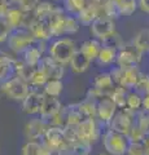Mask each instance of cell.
<instances>
[{"label":"cell","instance_id":"f6af8a7d","mask_svg":"<svg viewBox=\"0 0 149 155\" xmlns=\"http://www.w3.org/2000/svg\"><path fill=\"white\" fill-rule=\"evenodd\" d=\"M11 32H12V30H11V27L8 26V23L5 22V19L0 18V44L8 40Z\"/></svg>","mask_w":149,"mask_h":155},{"label":"cell","instance_id":"60d3db41","mask_svg":"<svg viewBox=\"0 0 149 155\" xmlns=\"http://www.w3.org/2000/svg\"><path fill=\"white\" fill-rule=\"evenodd\" d=\"M103 44H104V45H108V47H112V48H114V49L119 51L124 44H126V43L123 41L122 36L119 35L117 31H115L113 35H110L108 39H105V40L103 41Z\"/></svg>","mask_w":149,"mask_h":155},{"label":"cell","instance_id":"44dd1931","mask_svg":"<svg viewBox=\"0 0 149 155\" xmlns=\"http://www.w3.org/2000/svg\"><path fill=\"white\" fill-rule=\"evenodd\" d=\"M92 87L107 92V93L110 96L112 94V92L114 91V88H115V84H114V81L112 79L110 72L109 71L108 72L104 71V72H99V74L95 76V79L92 81Z\"/></svg>","mask_w":149,"mask_h":155},{"label":"cell","instance_id":"f35d334b","mask_svg":"<svg viewBox=\"0 0 149 155\" xmlns=\"http://www.w3.org/2000/svg\"><path fill=\"white\" fill-rule=\"evenodd\" d=\"M135 89L137 93H140L141 96L149 93V74H145V72H140L137 79V83L135 85Z\"/></svg>","mask_w":149,"mask_h":155},{"label":"cell","instance_id":"f907efd6","mask_svg":"<svg viewBox=\"0 0 149 155\" xmlns=\"http://www.w3.org/2000/svg\"><path fill=\"white\" fill-rule=\"evenodd\" d=\"M51 155H61V154H60V153H59V151H56V153H52V154H51Z\"/></svg>","mask_w":149,"mask_h":155},{"label":"cell","instance_id":"c3c4849f","mask_svg":"<svg viewBox=\"0 0 149 155\" xmlns=\"http://www.w3.org/2000/svg\"><path fill=\"white\" fill-rule=\"evenodd\" d=\"M145 113H149V93L143 96V109Z\"/></svg>","mask_w":149,"mask_h":155},{"label":"cell","instance_id":"7402d4cb","mask_svg":"<svg viewBox=\"0 0 149 155\" xmlns=\"http://www.w3.org/2000/svg\"><path fill=\"white\" fill-rule=\"evenodd\" d=\"M91 64H92V62H91L78 48V51L75 52V54L73 56V58H71L69 66L74 74H83V72H86L90 69Z\"/></svg>","mask_w":149,"mask_h":155},{"label":"cell","instance_id":"cb8c5ba5","mask_svg":"<svg viewBox=\"0 0 149 155\" xmlns=\"http://www.w3.org/2000/svg\"><path fill=\"white\" fill-rule=\"evenodd\" d=\"M140 70L139 67H132V69H123L122 71V76H121V81L118 85L123 87L128 91H132L135 88V85L137 83L139 75H140Z\"/></svg>","mask_w":149,"mask_h":155},{"label":"cell","instance_id":"b9f144b4","mask_svg":"<svg viewBox=\"0 0 149 155\" xmlns=\"http://www.w3.org/2000/svg\"><path fill=\"white\" fill-rule=\"evenodd\" d=\"M144 132L140 129V127L135 123L131 127V129L128 130V133H127V138H128V141L130 142H143V140H144Z\"/></svg>","mask_w":149,"mask_h":155},{"label":"cell","instance_id":"ee69618b","mask_svg":"<svg viewBox=\"0 0 149 155\" xmlns=\"http://www.w3.org/2000/svg\"><path fill=\"white\" fill-rule=\"evenodd\" d=\"M126 154L127 155H147L143 142H130Z\"/></svg>","mask_w":149,"mask_h":155},{"label":"cell","instance_id":"7c38bea8","mask_svg":"<svg viewBox=\"0 0 149 155\" xmlns=\"http://www.w3.org/2000/svg\"><path fill=\"white\" fill-rule=\"evenodd\" d=\"M46 52H48L47 41L35 40L34 44L31 47H29L21 56H22V60L25 61L27 65H30L32 67H38V65H39L42 61V58L46 56Z\"/></svg>","mask_w":149,"mask_h":155},{"label":"cell","instance_id":"4dcf8cb0","mask_svg":"<svg viewBox=\"0 0 149 155\" xmlns=\"http://www.w3.org/2000/svg\"><path fill=\"white\" fill-rule=\"evenodd\" d=\"M128 92H130L128 89L123 88V87H121V85H115V88L112 92L110 97H112V100L114 101V104L117 105L118 109H124V107H126Z\"/></svg>","mask_w":149,"mask_h":155},{"label":"cell","instance_id":"7bdbcfd3","mask_svg":"<svg viewBox=\"0 0 149 155\" xmlns=\"http://www.w3.org/2000/svg\"><path fill=\"white\" fill-rule=\"evenodd\" d=\"M9 2H11V4L21 7L22 9H25L27 12H32L42 0H9Z\"/></svg>","mask_w":149,"mask_h":155},{"label":"cell","instance_id":"e0dca14e","mask_svg":"<svg viewBox=\"0 0 149 155\" xmlns=\"http://www.w3.org/2000/svg\"><path fill=\"white\" fill-rule=\"evenodd\" d=\"M99 17H101V3H95V2H91V0H88L86 7L76 14V18L79 19L80 25L88 26V27Z\"/></svg>","mask_w":149,"mask_h":155},{"label":"cell","instance_id":"4fadbf2b","mask_svg":"<svg viewBox=\"0 0 149 155\" xmlns=\"http://www.w3.org/2000/svg\"><path fill=\"white\" fill-rule=\"evenodd\" d=\"M118 110L119 109L114 104L112 97H104V98L97 101V120L108 127V124L112 122V119L114 118Z\"/></svg>","mask_w":149,"mask_h":155},{"label":"cell","instance_id":"8992f818","mask_svg":"<svg viewBox=\"0 0 149 155\" xmlns=\"http://www.w3.org/2000/svg\"><path fill=\"white\" fill-rule=\"evenodd\" d=\"M136 114V111H132L130 109H119L112 119V122L108 124V128L127 136L128 130L135 124Z\"/></svg>","mask_w":149,"mask_h":155},{"label":"cell","instance_id":"f546056e","mask_svg":"<svg viewBox=\"0 0 149 155\" xmlns=\"http://www.w3.org/2000/svg\"><path fill=\"white\" fill-rule=\"evenodd\" d=\"M132 44L135 45L143 54L149 52V28H144V30L139 31L135 38L132 39Z\"/></svg>","mask_w":149,"mask_h":155},{"label":"cell","instance_id":"7a4b0ae2","mask_svg":"<svg viewBox=\"0 0 149 155\" xmlns=\"http://www.w3.org/2000/svg\"><path fill=\"white\" fill-rule=\"evenodd\" d=\"M103 146L105 151L113 155H124L127 153L130 141L126 134L118 133L113 129L107 128L101 136Z\"/></svg>","mask_w":149,"mask_h":155},{"label":"cell","instance_id":"816d5d0a","mask_svg":"<svg viewBox=\"0 0 149 155\" xmlns=\"http://www.w3.org/2000/svg\"><path fill=\"white\" fill-rule=\"evenodd\" d=\"M99 155H113V154H109V153H104V154H99Z\"/></svg>","mask_w":149,"mask_h":155},{"label":"cell","instance_id":"d4e9b609","mask_svg":"<svg viewBox=\"0 0 149 155\" xmlns=\"http://www.w3.org/2000/svg\"><path fill=\"white\" fill-rule=\"evenodd\" d=\"M52 151L42 141H27L21 149V155H51Z\"/></svg>","mask_w":149,"mask_h":155},{"label":"cell","instance_id":"ab89813d","mask_svg":"<svg viewBox=\"0 0 149 155\" xmlns=\"http://www.w3.org/2000/svg\"><path fill=\"white\" fill-rule=\"evenodd\" d=\"M135 123L140 127V129L144 132V134H149V113H145L144 110L137 111Z\"/></svg>","mask_w":149,"mask_h":155},{"label":"cell","instance_id":"5bb4252c","mask_svg":"<svg viewBox=\"0 0 149 155\" xmlns=\"http://www.w3.org/2000/svg\"><path fill=\"white\" fill-rule=\"evenodd\" d=\"M38 69H40L48 76V79H61L65 75V66L60 62L53 60L51 56L46 54L42 58L40 64L38 65Z\"/></svg>","mask_w":149,"mask_h":155},{"label":"cell","instance_id":"8fae6325","mask_svg":"<svg viewBox=\"0 0 149 155\" xmlns=\"http://www.w3.org/2000/svg\"><path fill=\"white\" fill-rule=\"evenodd\" d=\"M46 94L40 89H32L29 92V94L25 97V100L21 102L22 111L27 115H39L43 101Z\"/></svg>","mask_w":149,"mask_h":155},{"label":"cell","instance_id":"603a6c76","mask_svg":"<svg viewBox=\"0 0 149 155\" xmlns=\"http://www.w3.org/2000/svg\"><path fill=\"white\" fill-rule=\"evenodd\" d=\"M117 54H118L117 49L103 44L99 56H97V58H96V64H97L99 66H101V67L113 66V64H115V61H117Z\"/></svg>","mask_w":149,"mask_h":155},{"label":"cell","instance_id":"d6a6232c","mask_svg":"<svg viewBox=\"0 0 149 155\" xmlns=\"http://www.w3.org/2000/svg\"><path fill=\"white\" fill-rule=\"evenodd\" d=\"M64 3V8L65 12L71 16H76L82 9L86 7V4L88 3V0H62Z\"/></svg>","mask_w":149,"mask_h":155},{"label":"cell","instance_id":"277c9868","mask_svg":"<svg viewBox=\"0 0 149 155\" xmlns=\"http://www.w3.org/2000/svg\"><path fill=\"white\" fill-rule=\"evenodd\" d=\"M36 39L32 38V35L26 28H18V30H13L11 35L8 38V47L14 54H22L29 47L34 44Z\"/></svg>","mask_w":149,"mask_h":155},{"label":"cell","instance_id":"d590c367","mask_svg":"<svg viewBox=\"0 0 149 155\" xmlns=\"http://www.w3.org/2000/svg\"><path fill=\"white\" fill-rule=\"evenodd\" d=\"M101 16L113 18V19L119 17L117 2H113V0H103V3H101Z\"/></svg>","mask_w":149,"mask_h":155},{"label":"cell","instance_id":"bcb514c9","mask_svg":"<svg viewBox=\"0 0 149 155\" xmlns=\"http://www.w3.org/2000/svg\"><path fill=\"white\" fill-rule=\"evenodd\" d=\"M108 96L109 94L107 93V92H104L101 89H97V88H95V87H91V88H88L87 93H86V97H88V98H92L95 101H99V100L104 98V97H108Z\"/></svg>","mask_w":149,"mask_h":155},{"label":"cell","instance_id":"83f0119b","mask_svg":"<svg viewBox=\"0 0 149 155\" xmlns=\"http://www.w3.org/2000/svg\"><path fill=\"white\" fill-rule=\"evenodd\" d=\"M43 93L46 96L49 97H59L62 94V91H64V83H62L61 79H49L46 83V85L43 87Z\"/></svg>","mask_w":149,"mask_h":155},{"label":"cell","instance_id":"ac0fdd59","mask_svg":"<svg viewBox=\"0 0 149 155\" xmlns=\"http://www.w3.org/2000/svg\"><path fill=\"white\" fill-rule=\"evenodd\" d=\"M62 106L64 105L61 104V101L57 97L46 96L44 101H43V105H42V109H40V113H39V118H42L43 120H46L48 123H51V120L59 114V111L62 109Z\"/></svg>","mask_w":149,"mask_h":155},{"label":"cell","instance_id":"484cf974","mask_svg":"<svg viewBox=\"0 0 149 155\" xmlns=\"http://www.w3.org/2000/svg\"><path fill=\"white\" fill-rule=\"evenodd\" d=\"M65 110H66V125H78L82 120L86 119L83 113H82L79 102L66 105Z\"/></svg>","mask_w":149,"mask_h":155},{"label":"cell","instance_id":"4316f807","mask_svg":"<svg viewBox=\"0 0 149 155\" xmlns=\"http://www.w3.org/2000/svg\"><path fill=\"white\" fill-rule=\"evenodd\" d=\"M56 8H57L56 4L49 2V0H42V2L38 4V7L32 12H34V16L36 18L47 21V19L51 17V14L55 12Z\"/></svg>","mask_w":149,"mask_h":155},{"label":"cell","instance_id":"ba28073f","mask_svg":"<svg viewBox=\"0 0 149 155\" xmlns=\"http://www.w3.org/2000/svg\"><path fill=\"white\" fill-rule=\"evenodd\" d=\"M117 31L115 30V22L113 18L109 17H99L96 21L92 22V25L90 26V32L92 38L97 39L100 41H104L105 39H108L110 35Z\"/></svg>","mask_w":149,"mask_h":155},{"label":"cell","instance_id":"9a60e30c","mask_svg":"<svg viewBox=\"0 0 149 155\" xmlns=\"http://www.w3.org/2000/svg\"><path fill=\"white\" fill-rule=\"evenodd\" d=\"M66 16L68 13L65 12L64 8L57 5L55 12L51 14V17L47 19L48 25H49L52 36L53 38H61L65 35V22H66Z\"/></svg>","mask_w":149,"mask_h":155},{"label":"cell","instance_id":"30bf717a","mask_svg":"<svg viewBox=\"0 0 149 155\" xmlns=\"http://www.w3.org/2000/svg\"><path fill=\"white\" fill-rule=\"evenodd\" d=\"M51 127V124L43 120L42 118H32L30 119L25 125L23 129V134L27 141H42L47 129Z\"/></svg>","mask_w":149,"mask_h":155},{"label":"cell","instance_id":"74e56055","mask_svg":"<svg viewBox=\"0 0 149 155\" xmlns=\"http://www.w3.org/2000/svg\"><path fill=\"white\" fill-rule=\"evenodd\" d=\"M79 27H80V22L76 18V16L68 14L65 22V35H74V34L79 31Z\"/></svg>","mask_w":149,"mask_h":155},{"label":"cell","instance_id":"e575fe53","mask_svg":"<svg viewBox=\"0 0 149 155\" xmlns=\"http://www.w3.org/2000/svg\"><path fill=\"white\" fill-rule=\"evenodd\" d=\"M124 109H130L132 111H140L143 109V96L140 93H137L135 89L128 92V97H127V105Z\"/></svg>","mask_w":149,"mask_h":155},{"label":"cell","instance_id":"2e32d148","mask_svg":"<svg viewBox=\"0 0 149 155\" xmlns=\"http://www.w3.org/2000/svg\"><path fill=\"white\" fill-rule=\"evenodd\" d=\"M26 30H29V32L32 35V38L36 39V40H42V41H48L51 40L52 38V32L48 22L44 19H39L34 16V18L31 19V22L29 23V26Z\"/></svg>","mask_w":149,"mask_h":155},{"label":"cell","instance_id":"9c48e42d","mask_svg":"<svg viewBox=\"0 0 149 155\" xmlns=\"http://www.w3.org/2000/svg\"><path fill=\"white\" fill-rule=\"evenodd\" d=\"M42 142L51 150L52 153L60 151V150L65 146L66 143V138H65V132L62 127H56V125H51L47 129V132L43 137Z\"/></svg>","mask_w":149,"mask_h":155},{"label":"cell","instance_id":"f1b7e54d","mask_svg":"<svg viewBox=\"0 0 149 155\" xmlns=\"http://www.w3.org/2000/svg\"><path fill=\"white\" fill-rule=\"evenodd\" d=\"M36 70V67H32L30 65H27L25 61L20 58V60H16V76H20L21 79L26 80L27 83L30 81V79L34 75V72Z\"/></svg>","mask_w":149,"mask_h":155},{"label":"cell","instance_id":"5b68a950","mask_svg":"<svg viewBox=\"0 0 149 155\" xmlns=\"http://www.w3.org/2000/svg\"><path fill=\"white\" fill-rule=\"evenodd\" d=\"M143 53L132 44H124L121 49L118 51L117 61L115 65L122 67V69H132V67H139V64L141 62Z\"/></svg>","mask_w":149,"mask_h":155},{"label":"cell","instance_id":"52a82bcc","mask_svg":"<svg viewBox=\"0 0 149 155\" xmlns=\"http://www.w3.org/2000/svg\"><path fill=\"white\" fill-rule=\"evenodd\" d=\"M76 132H78L79 140H83L91 145L96 143L101 137V130L99 127L97 118H86L76 125Z\"/></svg>","mask_w":149,"mask_h":155},{"label":"cell","instance_id":"8d00e7d4","mask_svg":"<svg viewBox=\"0 0 149 155\" xmlns=\"http://www.w3.org/2000/svg\"><path fill=\"white\" fill-rule=\"evenodd\" d=\"M48 80H49V79H48V76L40 69H38V67H36L34 75H32L30 81H29V84H30V87L32 89H40V88L43 89V87L46 85V83Z\"/></svg>","mask_w":149,"mask_h":155},{"label":"cell","instance_id":"7dc6e473","mask_svg":"<svg viewBox=\"0 0 149 155\" xmlns=\"http://www.w3.org/2000/svg\"><path fill=\"white\" fill-rule=\"evenodd\" d=\"M137 3H139V8H140V11L149 14V0H137Z\"/></svg>","mask_w":149,"mask_h":155},{"label":"cell","instance_id":"681fc988","mask_svg":"<svg viewBox=\"0 0 149 155\" xmlns=\"http://www.w3.org/2000/svg\"><path fill=\"white\" fill-rule=\"evenodd\" d=\"M143 145H144V149H145V154L149 155V134H145V136H144Z\"/></svg>","mask_w":149,"mask_h":155},{"label":"cell","instance_id":"6da1fadb","mask_svg":"<svg viewBox=\"0 0 149 155\" xmlns=\"http://www.w3.org/2000/svg\"><path fill=\"white\" fill-rule=\"evenodd\" d=\"M78 51L75 41L71 38H59L55 41L51 43L48 47V56H51L53 60L60 62L61 65H69L71 58Z\"/></svg>","mask_w":149,"mask_h":155},{"label":"cell","instance_id":"1f68e13d","mask_svg":"<svg viewBox=\"0 0 149 155\" xmlns=\"http://www.w3.org/2000/svg\"><path fill=\"white\" fill-rule=\"evenodd\" d=\"M84 118H97V101L86 97L83 101L79 102Z\"/></svg>","mask_w":149,"mask_h":155},{"label":"cell","instance_id":"836d02e7","mask_svg":"<svg viewBox=\"0 0 149 155\" xmlns=\"http://www.w3.org/2000/svg\"><path fill=\"white\" fill-rule=\"evenodd\" d=\"M118 4V13L119 16H131L134 12L139 8V3L137 0H119L117 2Z\"/></svg>","mask_w":149,"mask_h":155},{"label":"cell","instance_id":"ffe728a7","mask_svg":"<svg viewBox=\"0 0 149 155\" xmlns=\"http://www.w3.org/2000/svg\"><path fill=\"white\" fill-rule=\"evenodd\" d=\"M101 47H103L101 41L97 40V39H95V38H91V39H87V40H84L82 43L80 47H79V51L83 53L91 62H96V58L99 56Z\"/></svg>","mask_w":149,"mask_h":155},{"label":"cell","instance_id":"d6986e66","mask_svg":"<svg viewBox=\"0 0 149 155\" xmlns=\"http://www.w3.org/2000/svg\"><path fill=\"white\" fill-rule=\"evenodd\" d=\"M16 76V58L0 53V84Z\"/></svg>","mask_w":149,"mask_h":155},{"label":"cell","instance_id":"3957f363","mask_svg":"<svg viewBox=\"0 0 149 155\" xmlns=\"http://www.w3.org/2000/svg\"><path fill=\"white\" fill-rule=\"evenodd\" d=\"M0 91L9 100L16 101V102H22L25 97L29 94V92L31 91V87L26 80L21 79L20 76H13L9 80L4 81L3 84H0Z\"/></svg>","mask_w":149,"mask_h":155}]
</instances>
